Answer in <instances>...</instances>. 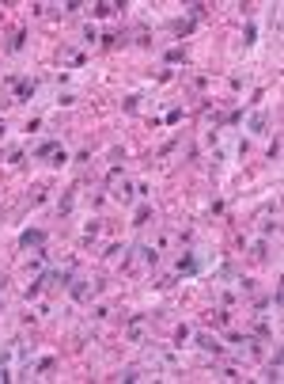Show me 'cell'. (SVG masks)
<instances>
[{
    "instance_id": "obj_10",
    "label": "cell",
    "mask_w": 284,
    "mask_h": 384,
    "mask_svg": "<svg viewBox=\"0 0 284 384\" xmlns=\"http://www.w3.org/2000/svg\"><path fill=\"white\" fill-rule=\"evenodd\" d=\"M61 61L68 65V69H84V65H87V57H84V53H76V50H65V57H61Z\"/></svg>"
},
{
    "instance_id": "obj_26",
    "label": "cell",
    "mask_w": 284,
    "mask_h": 384,
    "mask_svg": "<svg viewBox=\"0 0 284 384\" xmlns=\"http://www.w3.org/2000/svg\"><path fill=\"white\" fill-rule=\"evenodd\" d=\"M12 346H15V342H12ZM12 346H4V350H0V365H8V361H12V354H15Z\"/></svg>"
},
{
    "instance_id": "obj_25",
    "label": "cell",
    "mask_w": 284,
    "mask_h": 384,
    "mask_svg": "<svg viewBox=\"0 0 284 384\" xmlns=\"http://www.w3.org/2000/svg\"><path fill=\"white\" fill-rule=\"evenodd\" d=\"M57 103H61V107H72V103H76V95H72V92H65V95H57Z\"/></svg>"
},
{
    "instance_id": "obj_23",
    "label": "cell",
    "mask_w": 284,
    "mask_h": 384,
    "mask_svg": "<svg viewBox=\"0 0 284 384\" xmlns=\"http://www.w3.org/2000/svg\"><path fill=\"white\" fill-rule=\"evenodd\" d=\"M84 42H87V46L99 42V31H95V27H84Z\"/></svg>"
},
{
    "instance_id": "obj_24",
    "label": "cell",
    "mask_w": 284,
    "mask_h": 384,
    "mask_svg": "<svg viewBox=\"0 0 284 384\" xmlns=\"http://www.w3.org/2000/svg\"><path fill=\"white\" fill-rule=\"evenodd\" d=\"M61 164H68V152L57 149V152H53V168H61Z\"/></svg>"
},
{
    "instance_id": "obj_1",
    "label": "cell",
    "mask_w": 284,
    "mask_h": 384,
    "mask_svg": "<svg viewBox=\"0 0 284 384\" xmlns=\"http://www.w3.org/2000/svg\"><path fill=\"white\" fill-rule=\"evenodd\" d=\"M201 270H205V259H201L197 251H186V255L174 259V274H186V278H190V274H201Z\"/></svg>"
},
{
    "instance_id": "obj_21",
    "label": "cell",
    "mask_w": 284,
    "mask_h": 384,
    "mask_svg": "<svg viewBox=\"0 0 284 384\" xmlns=\"http://www.w3.org/2000/svg\"><path fill=\"white\" fill-rule=\"evenodd\" d=\"M72 202H76V198H72V194H65V198H61V202H57V209H61V213H72Z\"/></svg>"
},
{
    "instance_id": "obj_9",
    "label": "cell",
    "mask_w": 284,
    "mask_h": 384,
    "mask_svg": "<svg viewBox=\"0 0 284 384\" xmlns=\"http://www.w3.org/2000/svg\"><path fill=\"white\" fill-rule=\"evenodd\" d=\"M190 339L197 342V350H205V354H220V350H224L216 339H209V335H190Z\"/></svg>"
},
{
    "instance_id": "obj_27",
    "label": "cell",
    "mask_w": 284,
    "mask_h": 384,
    "mask_svg": "<svg viewBox=\"0 0 284 384\" xmlns=\"http://www.w3.org/2000/svg\"><path fill=\"white\" fill-rule=\"evenodd\" d=\"M280 156V137H273V145H269V160H277Z\"/></svg>"
},
{
    "instance_id": "obj_29",
    "label": "cell",
    "mask_w": 284,
    "mask_h": 384,
    "mask_svg": "<svg viewBox=\"0 0 284 384\" xmlns=\"http://www.w3.org/2000/svg\"><path fill=\"white\" fill-rule=\"evenodd\" d=\"M0 137H4V122H0Z\"/></svg>"
},
{
    "instance_id": "obj_17",
    "label": "cell",
    "mask_w": 284,
    "mask_h": 384,
    "mask_svg": "<svg viewBox=\"0 0 284 384\" xmlns=\"http://www.w3.org/2000/svg\"><path fill=\"white\" fill-rule=\"evenodd\" d=\"M182 118H186V111L174 107V111H167V118H163V122H167V126H174V122H182Z\"/></svg>"
},
{
    "instance_id": "obj_15",
    "label": "cell",
    "mask_w": 284,
    "mask_h": 384,
    "mask_svg": "<svg viewBox=\"0 0 284 384\" xmlns=\"http://www.w3.org/2000/svg\"><path fill=\"white\" fill-rule=\"evenodd\" d=\"M91 12H95V15H99V19H110V15L117 12V4H95V8H91Z\"/></svg>"
},
{
    "instance_id": "obj_4",
    "label": "cell",
    "mask_w": 284,
    "mask_h": 384,
    "mask_svg": "<svg viewBox=\"0 0 284 384\" xmlns=\"http://www.w3.org/2000/svg\"><path fill=\"white\" fill-rule=\"evenodd\" d=\"M46 244V232L42 228H27L23 236H19V247H23V251H31V247H42Z\"/></svg>"
},
{
    "instance_id": "obj_2",
    "label": "cell",
    "mask_w": 284,
    "mask_h": 384,
    "mask_svg": "<svg viewBox=\"0 0 284 384\" xmlns=\"http://www.w3.org/2000/svg\"><path fill=\"white\" fill-rule=\"evenodd\" d=\"M91 293H95V285H91V282H84V278H72V285H68V297H72L76 304L91 301Z\"/></svg>"
},
{
    "instance_id": "obj_12",
    "label": "cell",
    "mask_w": 284,
    "mask_h": 384,
    "mask_svg": "<svg viewBox=\"0 0 284 384\" xmlns=\"http://www.w3.org/2000/svg\"><path fill=\"white\" fill-rule=\"evenodd\" d=\"M163 61H167V65H178V61H186V50H182V46H171V50L163 53Z\"/></svg>"
},
{
    "instance_id": "obj_8",
    "label": "cell",
    "mask_w": 284,
    "mask_h": 384,
    "mask_svg": "<svg viewBox=\"0 0 284 384\" xmlns=\"http://www.w3.org/2000/svg\"><path fill=\"white\" fill-rule=\"evenodd\" d=\"M247 130H250V133H266V130H269V114H266V111H258V114H250V122H247Z\"/></svg>"
},
{
    "instance_id": "obj_6",
    "label": "cell",
    "mask_w": 284,
    "mask_h": 384,
    "mask_svg": "<svg viewBox=\"0 0 284 384\" xmlns=\"http://www.w3.org/2000/svg\"><path fill=\"white\" fill-rule=\"evenodd\" d=\"M57 149H61V141H57V137H50V141H42V145H34L31 152H34V160H46V156H53Z\"/></svg>"
},
{
    "instance_id": "obj_22",
    "label": "cell",
    "mask_w": 284,
    "mask_h": 384,
    "mask_svg": "<svg viewBox=\"0 0 284 384\" xmlns=\"http://www.w3.org/2000/svg\"><path fill=\"white\" fill-rule=\"evenodd\" d=\"M121 255H125L121 244H110V247H106V259H121Z\"/></svg>"
},
{
    "instance_id": "obj_16",
    "label": "cell",
    "mask_w": 284,
    "mask_h": 384,
    "mask_svg": "<svg viewBox=\"0 0 284 384\" xmlns=\"http://www.w3.org/2000/svg\"><path fill=\"white\" fill-rule=\"evenodd\" d=\"M117 202H133V187L129 183H121V187H117V194H114Z\"/></svg>"
},
{
    "instance_id": "obj_13",
    "label": "cell",
    "mask_w": 284,
    "mask_h": 384,
    "mask_svg": "<svg viewBox=\"0 0 284 384\" xmlns=\"http://www.w3.org/2000/svg\"><path fill=\"white\" fill-rule=\"evenodd\" d=\"M242 38H247L242 46H247V50H254V46H258V27H254V23H247V31H242Z\"/></svg>"
},
{
    "instance_id": "obj_28",
    "label": "cell",
    "mask_w": 284,
    "mask_h": 384,
    "mask_svg": "<svg viewBox=\"0 0 284 384\" xmlns=\"http://www.w3.org/2000/svg\"><path fill=\"white\" fill-rule=\"evenodd\" d=\"M190 335H193V331H190V327H186V323H182V327H178V335H174V339H178V346H182L186 339H190Z\"/></svg>"
},
{
    "instance_id": "obj_7",
    "label": "cell",
    "mask_w": 284,
    "mask_h": 384,
    "mask_svg": "<svg viewBox=\"0 0 284 384\" xmlns=\"http://www.w3.org/2000/svg\"><path fill=\"white\" fill-rule=\"evenodd\" d=\"M152 221V202H140L136 206V213H133V228H144Z\"/></svg>"
},
{
    "instance_id": "obj_20",
    "label": "cell",
    "mask_w": 284,
    "mask_h": 384,
    "mask_svg": "<svg viewBox=\"0 0 284 384\" xmlns=\"http://www.w3.org/2000/svg\"><path fill=\"white\" fill-rule=\"evenodd\" d=\"M117 380H125V384H133V380H140V373H136V369H121V373H117Z\"/></svg>"
},
{
    "instance_id": "obj_14",
    "label": "cell",
    "mask_w": 284,
    "mask_h": 384,
    "mask_svg": "<svg viewBox=\"0 0 284 384\" xmlns=\"http://www.w3.org/2000/svg\"><path fill=\"white\" fill-rule=\"evenodd\" d=\"M212 323H216V327H228V323H231V312H228V308H216V312H212Z\"/></svg>"
},
{
    "instance_id": "obj_19",
    "label": "cell",
    "mask_w": 284,
    "mask_h": 384,
    "mask_svg": "<svg viewBox=\"0 0 284 384\" xmlns=\"http://www.w3.org/2000/svg\"><path fill=\"white\" fill-rule=\"evenodd\" d=\"M23 42H27V34H23V31H19V34L12 38V42H8V50H12V53H19V50H23Z\"/></svg>"
},
{
    "instance_id": "obj_11",
    "label": "cell",
    "mask_w": 284,
    "mask_h": 384,
    "mask_svg": "<svg viewBox=\"0 0 284 384\" xmlns=\"http://www.w3.org/2000/svg\"><path fill=\"white\" fill-rule=\"evenodd\" d=\"M193 27H197V23H193V19H174V23H171V31L178 34V38H186V34L193 31Z\"/></svg>"
},
{
    "instance_id": "obj_18",
    "label": "cell",
    "mask_w": 284,
    "mask_h": 384,
    "mask_svg": "<svg viewBox=\"0 0 284 384\" xmlns=\"http://www.w3.org/2000/svg\"><path fill=\"white\" fill-rule=\"evenodd\" d=\"M95 236H99V221H91V225H87V228H84V244H91V240H95Z\"/></svg>"
},
{
    "instance_id": "obj_3",
    "label": "cell",
    "mask_w": 284,
    "mask_h": 384,
    "mask_svg": "<svg viewBox=\"0 0 284 384\" xmlns=\"http://www.w3.org/2000/svg\"><path fill=\"white\" fill-rule=\"evenodd\" d=\"M136 259L155 270V266H159V247H155V244H136Z\"/></svg>"
},
{
    "instance_id": "obj_5",
    "label": "cell",
    "mask_w": 284,
    "mask_h": 384,
    "mask_svg": "<svg viewBox=\"0 0 284 384\" xmlns=\"http://www.w3.org/2000/svg\"><path fill=\"white\" fill-rule=\"evenodd\" d=\"M34 92H38V80H15V103L34 99Z\"/></svg>"
}]
</instances>
